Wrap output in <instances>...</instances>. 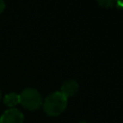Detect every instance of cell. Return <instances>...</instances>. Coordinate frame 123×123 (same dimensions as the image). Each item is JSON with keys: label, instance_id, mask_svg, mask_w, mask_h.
I'll list each match as a JSON object with an SVG mask.
<instances>
[{"label": "cell", "instance_id": "6da1fadb", "mask_svg": "<svg viewBox=\"0 0 123 123\" xmlns=\"http://www.w3.org/2000/svg\"><path fill=\"white\" fill-rule=\"evenodd\" d=\"M67 106V98L60 91L49 94L42 102V107L46 114L50 116L60 115Z\"/></svg>", "mask_w": 123, "mask_h": 123}, {"label": "cell", "instance_id": "7a4b0ae2", "mask_svg": "<svg viewBox=\"0 0 123 123\" xmlns=\"http://www.w3.org/2000/svg\"><path fill=\"white\" fill-rule=\"evenodd\" d=\"M19 103L28 110H37L42 105V97L37 89L26 87L19 94Z\"/></svg>", "mask_w": 123, "mask_h": 123}, {"label": "cell", "instance_id": "3957f363", "mask_svg": "<svg viewBox=\"0 0 123 123\" xmlns=\"http://www.w3.org/2000/svg\"><path fill=\"white\" fill-rule=\"evenodd\" d=\"M24 115L16 108L6 110L0 116V123H23Z\"/></svg>", "mask_w": 123, "mask_h": 123}, {"label": "cell", "instance_id": "277c9868", "mask_svg": "<svg viewBox=\"0 0 123 123\" xmlns=\"http://www.w3.org/2000/svg\"><path fill=\"white\" fill-rule=\"evenodd\" d=\"M78 89H79V84L75 80H66L62 85L60 92L67 98L76 94L78 92Z\"/></svg>", "mask_w": 123, "mask_h": 123}, {"label": "cell", "instance_id": "5b68a950", "mask_svg": "<svg viewBox=\"0 0 123 123\" xmlns=\"http://www.w3.org/2000/svg\"><path fill=\"white\" fill-rule=\"evenodd\" d=\"M19 103V94L15 92H10L4 96V104L8 107L12 108L16 104Z\"/></svg>", "mask_w": 123, "mask_h": 123}, {"label": "cell", "instance_id": "8992f818", "mask_svg": "<svg viewBox=\"0 0 123 123\" xmlns=\"http://www.w3.org/2000/svg\"><path fill=\"white\" fill-rule=\"evenodd\" d=\"M98 4L104 8H112L115 6V1L111 0H105V1H98Z\"/></svg>", "mask_w": 123, "mask_h": 123}, {"label": "cell", "instance_id": "52a82bcc", "mask_svg": "<svg viewBox=\"0 0 123 123\" xmlns=\"http://www.w3.org/2000/svg\"><path fill=\"white\" fill-rule=\"evenodd\" d=\"M5 6H6V4H5V2L3 1V0H0V13L4 11V9H5Z\"/></svg>", "mask_w": 123, "mask_h": 123}, {"label": "cell", "instance_id": "ba28073f", "mask_svg": "<svg viewBox=\"0 0 123 123\" xmlns=\"http://www.w3.org/2000/svg\"><path fill=\"white\" fill-rule=\"evenodd\" d=\"M115 6L118 9H123V2L122 1H117V2H115Z\"/></svg>", "mask_w": 123, "mask_h": 123}, {"label": "cell", "instance_id": "9c48e42d", "mask_svg": "<svg viewBox=\"0 0 123 123\" xmlns=\"http://www.w3.org/2000/svg\"><path fill=\"white\" fill-rule=\"evenodd\" d=\"M80 123H88V122H87V121H81Z\"/></svg>", "mask_w": 123, "mask_h": 123}, {"label": "cell", "instance_id": "30bf717a", "mask_svg": "<svg viewBox=\"0 0 123 123\" xmlns=\"http://www.w3.org/2000/svg\"><path fill=\"white\" fill-rule=\"evenodd\" d=\"M1 97H2V93H1V90H0V100H1Z\"/></svg>", "mask_w": 123, "mask_h": 123}]
</instances>
